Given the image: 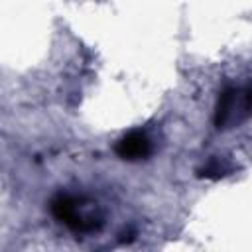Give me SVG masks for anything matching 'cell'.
<instances>
[{"mask_svg": "<svg viewBox=\"0 0 252 252\" xmlns=\"http://www.w3.org/2000/svg\"><path fill=\"white\" fill-rule=\"evenodd\" d=\"M252 112V87L236 89L226 87L219 93L215 106V126L219 130L228 128L234 122H240Z\"/></svg>", "mask_w": 252, "mask_h": 252, "instance_id": "cell-2", "label": "cell"}, {"mask_svg": "<svg viewBox=\"0 0 252 252\" xmlns=\"http://www.w3.org/2000/svg\"><path fill=\"white\" fill-rule=\"evenodd\" d=\"M114 152H116L118 158H122L126 161L146 159L152 154V142H150V138H148L146 132L134 130V132H128L126 136H122L116 142Z\"/></svg>", "mask_w": 252, "mask_h": 252, "instance_id": "cell-3", "label": "cell"}, {"mask_svg": "<svg viewBox=\"0 0 252 252\" xmlns=\"http://www.w3.org/2000/svg\"><path fill=\"white\" fill-rule=\"evenodd\" d=\"M228 171H230V169H228L220 159L213 158V159H209L203 167L197 169V177H205V179H220V177L228 175Z\"/></svg>", "mask_w": 252, "mask_h": 252, "instance_id": "cell-4", "label": "cell"}, {"mask_svg": "<svg viewBox=\"0 0 252 252\" xmlns=\"http://www.w3.org/2000/svg\"><path fill=\"white\" fill-rule=\"evenodd\" d=\"M83 201L71 195H57L51 199V215L63 222L65 226H69L75 232H94L102 226V219L94 213H85L81 209Z\"/></svg>", "mask_w": 252, "mask_h": 252, "instance_id": "cell-1", "label": "cell"}]
</instances>
